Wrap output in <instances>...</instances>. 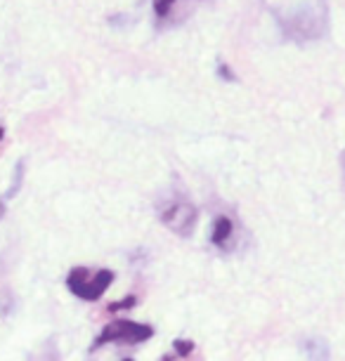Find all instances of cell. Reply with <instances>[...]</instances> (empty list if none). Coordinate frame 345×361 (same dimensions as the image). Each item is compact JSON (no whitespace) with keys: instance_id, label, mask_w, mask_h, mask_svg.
Here are the masks:
<instances>
[{"instance_id":"cell-1","label":"cell","mask_w":345,"mask_h":361,"mask_svg":"<svg viewBox=\"0 0 345 361\" xmlns=\"http://www.w3.org/2000/svg\"><path fill=\"white\" fill-rule=\"evenodd\" d=\"M114 283V271L111 269H99L90 274V269L85 267H73L66 276V288L80 300L95 302L109 290V286Z\"/></svg>"},{"instance_id":"cell-2","label":"cell","mask_w":345,"mask_h":361,"mask_svg":"<svg viewBox=\"0 0 345 361\" xmlns=\"http://www.w3.org/2000/svg\"><path fill=\"white\" fill-rule=\"evenodd\" d=\"M152 336H154V329L150 324H138V322H131V319H116V322H111L109 326H104L102 333L95 338L92 350H97V347H102V345H109V343L140 345V343L152 340Z\"/></svg>"},{"instance_id":"cell-3","label":"cell","mask_w":345,"mask_h":361,"mask_svg":"<svg viewBox=\"0 0 345 361\" xmlns=\"http://www.w3.org/2000/svg\"><path fill=\"white\" fill-rule=\"evenodd\" d=\"M161 222L178 236H189L196 224V208L187 201H173L161 210Z\"/></svg>"},{"instance_id":"cell-4","label":"cell","mask_w":345,"mask_h":361,"mask_svg":"<svg viewBox=\"0 0 345 361\" xmlns=\"http://www.w3.org/2000/svg\"><path fill=\"white\" fill-rule=\"evenodd\" d=\"M211 243L220 250H232L234 248V222L229 217L220 215L215 217L211 224Z\"/></svg>"},{"instance_id":"cell-5","label":"cell","mask_w":345,"mask_h":361,"mask_svg":"<svg viewBox=\"0 0 345 361\" xmlns=\"http://www.w3.org/2000/svg\"><path fill=\"white\" fill-rule=\"evenodd\" d=\"M303 352L310 361H327L329 359V345L322 338H308L303 343Z\"/></svg>"},{"instance_id":"cell-6","label":"cell","mask_w":345,"mask_h":361,"mask_svg":"<svg viewBox=\"0 0 345 361\" xmlns=\"http://www.w3.org/2000/svg\"><path fill=\"white\" fill-rule=\"evenodd\" d=\"M173 347H175V357H189V354L194 352V343L192 340H175L173 343Z\"/></svg>"},{"instance_id":"cell-7","label":"cell","mask_w":345,"mask_h":361,"mask_svg":"<svg viewBox=\"0 0 345 361\" xmlns=\"http://www.w3.org/2000/svg\"><path fill=\"white\" fill-rule=\"evenodd\" d=\"M138 305V298L135 295H128L126 300H119V302H111L109 305V312H123V310H133Z\"/></svg>"},{"instance_id":"cell-8","label":"cell","mask_w":345,"mask_h":361,"mask_svg":"<svg viewBox=\"0 0 345 361\" xmlns=\"http://www.w3.org/2000/svg\"><path fill=\"white\" fill-rule=\"evenodd\" d=\"M171 3L173 0H157V12L161 17H166V12H168V8H171Z\"/></svg>"},{"instance_id":"cell-9","label":"cell","mask_w":345,"mask_h":361,"mask_svg":"<svg viewBox=\"0 0 345 361\" xmlns=\"http://www.w3.org/2000/svg\"><path fill=\"white\" fill-rule=\"evenodd\" d=\"M3 135H5V130H3V128H0V140H3Z\"/></svg>"},{"instance_id":"cell-10","label":"cell","mask_w":345,"mask_h":361,"mask_svg":"<svg viewBox=\"0 0 345 361\" xmlns=\"http://www.w3.org/2000/svg\"><path fill=\"white\" fill-rule=\"evenodd\" d=\"M123 361H133V359H123Z\"/></svg>"}]
</instances>
